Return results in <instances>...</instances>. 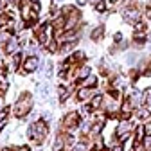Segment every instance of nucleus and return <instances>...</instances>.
<instances>
[{
	"label": "nucleus",
	"mask_w": 151,
	"mask_h": 151,
	"mask_svg": "<svg viewBox=\"0 0 151 151\" xmlns=\"http://www.w3.org/2000/svg\"><path fill=\"white\" fill-rule=\"evenodd\" d=\"M121 38H122V36H121V32H117V34H115V36H113V40H115V42H117V43H119V42H121Z\"/></svg>",
	"instance_id": "obj_22"
},
{
	"label": "nucleus",
	"mask_w": 151,
	"mask_h": 151,
	"mask_svg": "<svg viewBox=\"0 0 151 151\" xmlns=\"http://www.w3.org/2000/svg\"><path fill=\"white\" fill-rule=\"evenodd\" d=\"M4 6H6V0H0V9H4Z\"/></svg>",
	"instance_id": "obj_24"
},
{
	"label": "nucleus",
	"mask_w": 151,
	"mask_h": 151,
	"mask_svg": "<svg viewBox=\"0 0 151 151\" xmlns=\"http://www.w3.org/2000/svg\"><path fill=\"white\" fill-rule=\"evenodd\" d=\"M111 151H122V146L121 144H115V146L111 147Z\"/></svg>",
	"instance_id": "obj_21"
},
{
	"label": "nucleus",
	"mask_w": 151,
	"mask_h": 151,
	"mask_svg": "<svg viewBox=\"0 0 151 151\" xmlns=\"http://www.w3.org/2000/svg\"><path fill=\"white\" fill-rule=\"evenodd\" d=\"M31 106H32L31 93H22L20 99H18L14 103V106H13V115L14 117H24V115H27L29 110H31Z\"/></svg>",
	"instance_id": "obj_1"
},
{
	"label": "nucleus",
	"mask_w": 151,
	"mask_h": 151,
	"mask_svg": "<svg viewBox=\"0 0 151 151\" xmlns=\"http://www.w3.org/2000/svg\"><path fill=\"white\" fill-rule=\"evenodd\" d=\"M60 99H61V101L67 99V90H65V88H60Z\"/></svg>",
	"instance_id": "obj_20"
},
{
	"label": "nucleus",
	"mask_w": 151,
	"mask_h": 151,
	"mask_svg": "<svg viewBox=\"0 0 151 151\" xmlns=\"http://www.w3.org/2000/svg\"><path fill=\"white\" fill-rule=\"evenodd\" d=\"M18 151H29L27 147H20V149H18Z\"/></svg>",
	"instance_id": "obj_27"
},
{
	"label": "nucleus",
	"mask_w": 151,
	"mask_h": 151,
	"mask_svg": "<svg viewBox=\"0 0 151 151\" xmlns=\"http://www.w3.org/2000/svg\"><path fill=\"white\" fill-rule=\"evenodd\" d=\"M18 65H20V52H16V54H13V63H11V68L14 70Z\"/></svg>",
	"instance_id": "obj_17"
},
{
	"label": "nucleus",
	"mask_w": 151,
	"mask_h": 151,
	"mask_svg": "<svg viewBox=\"0 0 151 151\" xmlns=\"http://www.w3.org/2000/svg\"><path fill=\"white\" fill-rule=\"evenodd\" d=\"M139 16H140V9H139L137 6H128V7H126V11H124V18H126L128 22L137 24V22H139Z\"/></svg>",
	"instance_id": "obj_3"
},
{
	"label": "nucleus",
	"mask_w": 151,
	"mask_h": 151,
	"mask_svg": "<svg viewBox=\"0 0 151 151\" xmlns=\"http://www.w3.org/2000/svg\"><path fill=\"white\" fill-rule=\"evenodd\" d=\"M119 2V0H110V4H117Z\"/></svg>",
	"instance_id": "obj_26"
},
{
	"label": "nucleus",
	"mask_w": 151,
	"mask_h": 151,
	"mask_svg": "<svg viewBox=\"0 0 151 151\" xmlns=\"http://www.w3.org/2000/svg\"><path fill=\"white\" fill-rule=\"evenodd\" d=\"M103 104V96H93V99H92V110H96V108H99Z\"/></svg>",
	"instance_id": "obj_15"
},
{
	"label": "nucleus",
	"mask_w": 151,
	"mask_h": 151,
	"mask_svg": "<svg viewBox=\"0 0 151 151\" xmlns=\"http://www.w3.org/2000/svg\"><path fill=\"white\" fill-rule=\"evenodd\" d=\"M81 61H85V52H74L72 56H70V58L67 60V63L68 65H74V63H81Z\"/></svg>",
	"instance_id": "obj_11"
},
{
	"label": "nucleus",
	"mask_w": 151,
	"mask_h": 151,
	"mask_svg": "<svg viewBox=\"0 0 151 151\" xmlns=\"http://www.w3.org/2000/svg\"><path fill=\"white\" fill-rule=\"evenodd\" d=\"M96 11H97V13H104V11H106V4L103 2V0H99V2L96 4Z\"/></svg>",
	"instance_id": "obj_18"
},
{
	"label": "nucleus",
	"mask_w": 151,
	"mask_h": 151,
	"mask_svg": "<svg viewBox=\"0 0 151 151\" xmlns=\"http://www.w3.org/2000/svg\"><path fill=\"white\" fill-rule=\"evenodd\" d=\"M92 96H93L92 90H90V88H86V86H83V88L78 92V99H79V101H85V103H86V101H90V99H92Z\"/></svg>",
	"instance_id": "obj_10"
},
{
	"label": "nucleus",
	"mask_w": 151,
	"mask_h": 151,
	"mask_svg": "<svg viewBox=\"0 0 151 151\" xmlns=\"http://www.w3.org/2000/svg\"><path fill=\"white\" fill-rule=\"evenodd\" d=\"M129 131H131V124L122 119V122H121V124L117 126V129H115V133H117V137H122V135H129Z\"/></svg>",
	"instance_id": "obj_6"
},
{
	"label": "nucleus",
	"mask_w": 151,
	"mask_h": 151,
	"mask_svg": "<svg viewBox=\"0 0 151 151\" xmlns=\"http://www.w3.org/2000/svg\"><path fill=\"white\" fill-rule=\"evenodd\" d=\"M47 124L42 121V122H34L32 126H31V129H29V133H31V137L34 139V142L36 144H43V140H45V137H47Z\"/></svg>",
	"instance_id": "obj_2"
},
{
	"label": "nucleus",
	"mask_w": 151,
	"mask_h": 151,
	"mask_svg": "<svg viewBox=\"0 0 151 151\" xmlns=\"http://www.w3.org/2000/svg\"><path fill=\"white\" fill-rule=\"evenodd\" d=\"M78 121H79V113L78 111H70L63 119V129H74L78 126Z\"/></svg>",
	"instance_id": "obj_4"
},
{
	"label": "nucleus",
	"mask_w": 151,
	"mask_h": 151,
	"mask_svg": "<svg viewBox=\"0 0 151 151\" xmlns=\"http://www.w3.org/2000/svg\"><path fill=\"white\" fill-rule=\"evenodd\" d=\"M96 85H97V79L96 78H86L83 81V86H86V88H92V86H96Z\"/></svg>",
	"instance_id": "obj_16"
},
{
	"label": "nucleus",
	"mask_w": 151,
	"mask_h": 151,
	"mask_svg": "<svg viewBox=\"0 0 151 151\" xmlns=\"http://www.w3.org/2000/svg\"><path fill=\"white\" fill-rule=\"evenodd\" d=\"M67 144H68V137L67 135H60L54 142V151H63L67 149Z\"/></svg>",
	"instance_id": "obj_7"
},
{
	"label": "nucleus",
	"mask_w": 151,
	"mask_h": 151,
	"mask_svg": "<svg viewBox=\"0 0 151 151\" xmlns=\"http://www.w3.org/2000/svg\"><path fill=\"white\" fill-rule=\"evenodd\" d=\"M103 34H104V27H103V25L96 27V29L92 31V40H96V42H97V40H101Z\"/></svg>",
	"instance_id": "obj_12"
},
{
	"label": "nucleus",
	"mask_w": 151,
	"mask_h": 151,
	"mask_svg": "<svg viewBox=\"0 0 151 151\" xmlns=\"http://www.w3.org/2000/svg\"><path fill=\"white\" fill-rule=\"evenodd\" d=\"M144 103H146V108L151 111V88H147L144 92Z\"/></svg>",
	"instance_id": "obj_14"
},
{
	"label": "nucleus",
	"mask_w": 151,
	"mask_h": 151,
	"mask_svg": "<svg viewBox=\"0 0 151 151\" xmlns=\"http://www.w3.org/2000/svg\"><path fill=\"white\" fill-rule=\"evenodd\" d=\"M146 31V24L144 22H137L135 24V32H144Z\"/></svg>",
	"instance_id": "obj_19"
},
{
	"label": "nucleus",
	"mask_w": 151,
	"mask_h": 151,
	"mask_svg": "<svg viewBox=\"0 0 151 151\" xmlns=\"http://www.w3.org/2000/svg\"><path fill=\"white\" fill-rule=\"evenodd\" d=\"M88 2H92V4H97V2H99V0H88Z\"/></svg>",
	"instance_id": "obj_25"
},
{
	"label": "nucleus",
	"mask_w": 151,
	"mask_h": 151,
	"mask_svg": "<svg viewBox=\"0 0 151 151\" xmlns=\"http://www.w3.org/2000/svg\"><path fill=\"white\" fill-rule=\"evenodd\" d=\"M38 68V58L36 56H31L24 61V72H34Z\"/></svg>",
	"instance_id": "obj_5"
},
{
	"label": "nucleus",
	"mask_w": 151,
	"mask_h": 151,
	"mask_svg": "<svg viewBox=\"0 0 151 151\" xmlns=\"http://www.w3.org/2000/svg\"><path fill=\"white\" fill-rule=\"evenodd\" d=\"M88 76H90V67H76V72H74L76 79H86Z\"/></svg>",
	"instance_id": "obj_8"
},
{
	"label": "nucleus",
	"mask_w": 151,
	"mask_h": 151,
	"mask_svg": "<svg viewBox=\"0 0 151 151\" xmlns=\"http://www.w3.org/2000/svg\"><path fill=\"white\" fill-rule=\"evenodd\" d=\"M18 45H20V42L14 40V38H11V40L6 43V52L7 54H16L18 52Z\"/></svg>",
	"instance_id": "obj_9"
},
{
	"label": "nucleus",
	"mask_w": 151,
	"mask_h": 151,
	"mask_svg": "<svg viewBox=\"0 0 151 151\" xmlns=\"http://www.w3.org/2000/svg\"><path fill=\"white\" fill-rule=\"evenodd\" d=\"M86 2H88V0H78V4H79V6H85Z\"/></svg>",
	"instance_id": "obj_23"
},
{
	"label": "nucleus",
	"mask_w": 151,
	"mask_h": 151,
	"mask_svg": "<svg viewBox=\"0 0 151 151\" xmlns=\"http://www.w3.org/2000/svg\"><path fill=\"white\" fill-rule=\"evenodd\" d=\"M137 115H139V119H142V121H147L149 117H151V111L144 106V108H140L139 110V113H137Z\"/></svg>",
	"instance_id": "obj_13"
}]
</instances>
